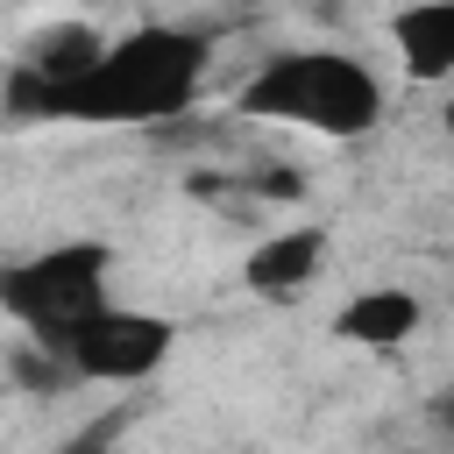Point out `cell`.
Returning <instances> with one entry per match:
<instances>
[{
	"instance_id": "1",
	"label": "cell",
	"mask_w": 454,
	"mask_h": 454,
	"mask_svg": "<svg viewBox=\"0 0 454 454\" xmlns=\"http://www.w3.org/2000/svg\"><path fill=\"white\" fill-rule=\"evenodd\" d=\"M206 78V35L192 28H135L121 35L78 85H43L28 64L7 71V106L14 121L64 114V121H163L184 114Z\"/></svg>"
},
{
	"instance_id": "2",
	"label": "cell",
	"mask_w": 454,
	"mask_h": 454,
	"mask_svg": "<svg viewBox=\"0 0 454 454\" xmlns=\"http://www.w3.org/2000/svg\"><path fill=\"white\" fill-rule=\"evenodd\" d=\"M241 106H248V114H270V121L319 128V135H369L376 114H383V85H376L355 57L291 50V57H270V64L248 78Z\"/></svg>"
},
{
	"instance_id": "3",
	"label": "cell",
	"mask_w": 454,
	"mask_h": 454,
	"mask_svg": "<svg viewBox=\"0 0 454 454\" xmlns=\"http://www.w3.org/2000/svg\"><path fill=\"white\" fill-rule=\"evenodd\" d=\"M0 305L43 340H71L85 319L106 312V248L99 241H64V248H43L28 262H14L0 277Z\"/></svg>"
},
{
	"instance_id": "4",
	"label": "cell",
	"mask_w": 454,
	"mask_h": 454,
	"mask_svg": "<svg viewBox=\"0 0 454 454\" xmlns=\"http://www.w3.org/2000/svg\"><path fill=\"white\" fill-rule=\"evenodd\" d=\"M170 340H177L170 319H156V312H128V305H106V312L85 319L71 340H57V355H64L78 376H92V383H142V376L163 369Z\"/></svg>"
},
{
	"instance_id": "5",
	"label": "cell",
	"mask_w": 454,
	"mask_h": 454,
	"mask_svg": "<svg viewBox=\"0 0 454 454\" xmlns=\"http://www.w3.org/2000/svg\"><path fill=\"white\" fill-rule=\"evenodd\" d=\"M319 262H326V234H319V227H284V234H270V241L248 248L241 277H248L255 298L284 305V298H298V291L319 277Z\"/></svg>"
},
{
	"instance_id": "6",
	"label": "cell",
	"mask_w": 454,
	"mask_h": 454,
	"mask_svg": "<svg viewBox=\"0 0 454 454\" xmlns=\"http://www.w3.org/2000/svg\"><path fill=\"white\" fill-rule=\"evenodd\" d=\"M390 43H397V57H404V71H411L419 85L454 78V0H419V7H404V14L390 21Z\"/></svg>"
},
{
	"instance_id": "7",
	"label": "cell",
	"mask_w": 454,
	"mask_h": 454,
	"mask_svg": "<svg viewBox=\"0 0 454 454\" xmlns=\"http://www.w3.org/2000/svg\"><path fill=\"white\" fill-rule=\"evenodd\" d=\"M411 326H419V298L397 291V284H376V291H362V298L340 305V333L355 348H376V355L397 348V340H411Z\"/></svg>"
},
{
	"instance_id": "8",
	"label": "cell",
	"mask_w": 454,
	"mask_h": 454,
	"mask_svg": "<svg viewBox=\"0 0 454 454\" xmlns=\"http://www.w3.org/2000/svg\"><path fill=\"white\" fill-rule=\"evenodd\" d=\"M106 50H114V43H106L99 28H85V21H57L50 35H35V43H28V57H21V64H28L43 85H78Z\"/></svg>"
},
{
	"instance_id": "9",
	"label": "cell",
	"mask_w": 454,
	"mask_h": 454,
	"mask_svg": "<svg viewBox=\"0 0 454 454\" xmlns=\"http://www.w3.org/2000/svg\"><path fill=\"white\" fill-rule=\"evenodd\" d=\"M14 376L28 383V390H57V383H71L78 369L57 355V348H43V340H28V348H14Z\"/></svg>"
},
{
	"instance_id": "10",
	"label": "cell",
	"mask_w": 454,
	"mask_h": 454,
	"mask_svg": "<svg viewBox=\"0 0 454 454\" xmlns=\"http://www.w3.org/2000/svg\"><path fill=\"white\" fill-rule=\"evenodd\" d=\"M121 426H128V411H114V419H92V426H85L78 440H64L57 454H106V447L121 440Z\"/></svg>"
},
{
	"instance_id": "11",
	"label": "cell",
	"mask_w": 454,
	"mask_h": 454,
	"mask_svg": "<svg viewBox=\"0 0 454 454\" xmlns=\"http://www.w3.org/2000/svg\"><path fill=\"white\" fill-rule=\"evenodd\" d=\"M440 419H447V426H454V397H447V404H440Z\"/></svg>"
},
{
	"instance_id": "12",
	"label": "cell",
	"mask_w": 454,
	"mask_h": 454,
	"mask_svg": "<svg viewBox=\"0 0 454 454\" xmlns=\"http://www.w3.org/2000/svg\"><path fill=\"white\" fill-rule=\"evenodd\" d=\"M447 135H454V106H447Z\"/></svg>"
}]
</instances>
